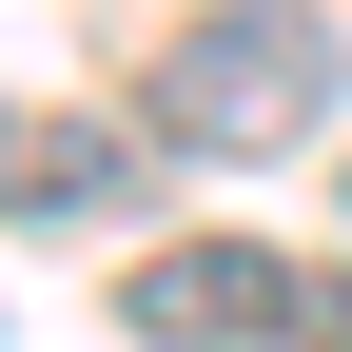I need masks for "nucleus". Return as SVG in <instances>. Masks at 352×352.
I'll return each mask as SVG.
<instances>
[{
	"label": "nucleus",
	"mask_w": 352,
	"mask_h": 352,
	"mask_svg": "<svg viewBox=\"0 0 352 352\" xmlns=\"http://www.w3.org/2000/svg\"><path fill=\"white\" fill-rule=\"evenodd\" d=\"M138 118H157V157H294L333 118V20L314 0H196L138 59Z\"/></svg>",
	"instance_id": "1"
},
{
	"label": "nucleus",
	"mask_w": 352,
	"mask_h": 352,
	"mask_svg": "<svg viewBox=\"0 0 352 352\" xmlns=\"http://www.w3.org/2000/svg\"><path fill=\"white\" fill-rule=\"evenodd\" d=\"M118 314L157 352H352V274L333 254H274V235H157Z\"/></svg>",
	"instance_id": "2"
},
{
	"label": "nucleus",
	"mask_w": 352,
	"mask_h": 352,
	"mask_svg": "<svg viewBox=\"0 0 352 352\" xmlns=\"http://www.w3.org/2000/svg\"><path fill=\"white\" fill-rule=\"evenodd\" d=\"M138 157H157V138H98V118H59V98H0V215H39V235L118 215Z\"/></svg>",
	"instance_id": "3"
}]
</instances>
